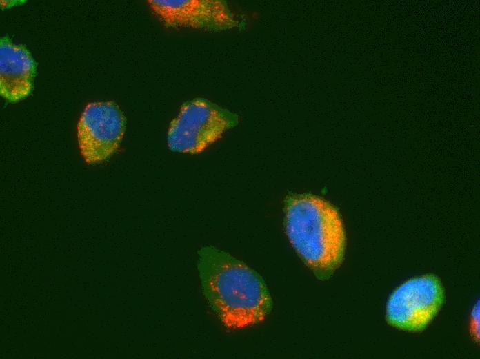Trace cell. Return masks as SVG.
Returning <instances> with one entry per match:
<instances>
[{
    "mask_svg": "<svg viewBox=\"0 0 480 359\" xmlns=\"http://www.w3.org/2000/svg\"><path fill=\"white\" fill-rule=\"evenodd\" d=\"M197 269L203 295L228 329L261 322L272 309V299L260 275L228 253L203 246Z\"/></svg>",
    "mask_w": 480,
    "mask_h": 359,
    "instance_id": "cell-1",
    "label": "cell"
},
{
    "mask_svg": "<svg viewBox=\"0 0 480 359\" xmlns=\"http://www.w3.org/2000/svg\"><path fill=\"white\" fill-rule=\"evenodd\" d=\"M286 229L292 244L320 280L329 278L344 256L346 235L339 211L310 194L285 201Z\"/></svg>",
    "mask_w": 480,
    "mask_h": 359,
    "instance_id": "cell-2",
    "label": "cell"
},
{
    "mask_svg": "<svg viewBox=\"0 0 480 359\" xmlns=\"http://www.w3.org/2000/svg\"><path fill=\"white\" fill-rule=\"evenodd\" d=\"M470 333L472 338L479 342V302L474 307L470 320Z\"/></svg>",
    "mask_w": 480,
    "mask_h": 359,
    "instance_id": "cell-8",
    "label": "cell"
},
{
    "mask_svg": "<svg viewBox=\"0 0 480 359\" xmlns=\"http://www.w3.org/2000/svg\"><path fill=\"white\" fill-rule=\"evenodd\" d=\"M37 63L24 45L0 39V94L10 103L27 97L33 89Z\"/></svg>",
    "mask_w": 480,
    "mask_h": 359,
    "instance_id": "cell-7",
    "label": "cell"
},
{
    "mask_svg": "<svg viewBox=\"0 0 480 359\" xmlns=\"http://www.w3.org/2000/svg\"><path fill=\"white\" fill-rule=\"evenodd\" d=\"M239 122L237 115L205 98L184 102L170 124L168 146L171 151L197 154Z\"/></svg>",
    "mask_w": 480,
    "mask_h": 359,
    "instance_id": "cell-3",
    "label": "cell"
},
{
    "mask_svg": "<svg viewBox=\"0 0 480 359\" xmlns=\"http://www.w3.org/2000/svg\"><path fill=\"white\" fill-rule=\"evenodd\" d=\"M444 300V289L436 275L414 278L391 294L386 304V318L396 328L421 331L434 319Z\"/></svg>",
    "mask_w": 480,
    "mask_h": 359,
    "instance_id": "cell-4",
    "label": "cell"
},
{
    "mask_svg": "<svg viewBox=\"0 0 480 359\" xmlns=\"http://www.w3.org/2000/svg\"><path fill=\"white\" fill-rule=\"evenodd\" d=\"M159 20L168 28H190L221 32L244 23L221 0H149Z\"/></svg>",
    "mask_w": 480,
    "mask_h": 359,
    "instance_id": "cell-6",
    "label": "cell"
},
{
    "mask_svg": "<svg viewBox=\"0 0 480 359\" xmlns=\"http://www.w3.org/2000/svg\"><path fill=\"white\" fill-rule=\"evenodd\" d=\"M126 130V117L114 101L89 103L77 124L78 144L85 162H103L119 149Z\"/></svg>",
    "mask_w": 480,
    "mask_h": 359,
    "instance_id": "cell-5",
    "label": "cell"
}]
</instances>
